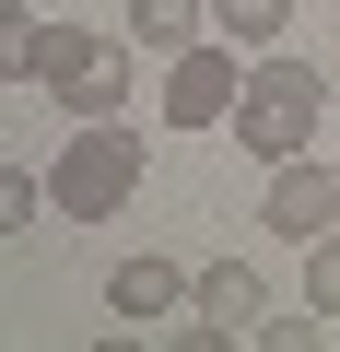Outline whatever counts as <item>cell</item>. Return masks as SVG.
Instances as JSON below:
<instances>
[{
    "mask_svg": "<svg viewBox=\"0 0 340 352\" xmlns=\"http://www.w3.org/2000/svg\"><path fill=\"white\" fill-rule=\"evenodd\" d=\"M317 129H328V71L293 59V47H258L247 59V106H235V153L293 164V153H317Z\"/></svg>",
    "mask_w": 340,
    "mask_h": 352,
    "instance_id": "1",
    "label": "cell"
},
{
    "mask_svg": "<svg viewBox=\"0 0 340 352\" xmlns=\"http://www.w3.org/2000/svg\"><path fill=\"white\" fill-rule=\"evenodd\" d=\"M305 305H328V317H340V235H317V247H305Z\"/></svg>",
    "mask_w": 340,
    "mask_h": 352,
    "instance_id": "13",
    "label": "cell"
},
{
    "mask_svg": "<svg viewBox=\"0 0 340 352\" xmlns=\"http://www.w3.org/2000/svg\"><path fill=\"white\" fill-rule=\"evenodd\" d=\"M129 36L177 59V47H200V36H212V0H129Z\"/></svg>",
    "mask_w": 340,
    "mask_h": 352,
    "instance_id": "8",
    "label": "cell"
},
{
    "mask_svg": "<svg viewBox=\"0 0 340 352\" xmlns=\"http://www.w3.org/2000/svg\"><path fill=\"white\" fill-rule=\"evenodd\" d=\"M258 223H270L282 247H317V235H340V153H293V164H270Z\"/></svg>",
    "mask_w": 340,
    "mask_h": 352,
    "instance_id": "5",
    "label": "cell"
},
{
    "mask_svg": "<svg viewBox=\"0 0 340 352\" xmlns=\"http://www.w3.org/2000/svg\"><path fill=\"white\" fill-rule=\"evenodd\" d=\"M247 106V71H235V36H200L164 59V129H223Z\"/></svg>",
    "mask_w": 340,
    "mask_h": 352,
    "instance_id": "4",
    "label": "cell"
},
{
    "mask_svg": "<svg viewBox=\"0 0 340 352\" xmlns=\"http://www.w3.org/2000/svg\"><path fill=\"white\" fill-rule=\"evenodd\" d=\"M328 329H340V317H328V305H305V317H258V340H270V352H317V340H328Z\"/></svg>",
    "mask_w": 340,
    "mask_h": 352,
    "instance_id": "12",
    "label": "cell"
},
{
    "mask_svg": "<svg viewBox=\"0 0 340 352\" xmlns=\"http://www.w3.org/2000/svg\"><path fill=\"white\" fill-rule=\"evenodd\" d=\"M188 305H200V317H212V329H223V340H258V317H270V282H258V270H247V258H212V270H200V294H188Z\"/></svg>",
    "mask_w": 340,
    "mask_h": 352,
    "instance_id": "7",
    "label": "cell"
},
{
    "mask_svg": "<svg viewBox=\"0 0 340 352\" xmlns=\"http://www.w3.org/2000/svg\"><path fill=\"white\" fill-rule=\"evenodd\" d=\"M188 294H200V270H177V258H152V247L106 270V317H129V329H141V317H177Z\"/></svg>",
    "mask_w": 340,
    "mask_h": 352,
    "instance_id": "6",
    "label": "cell"
},
{
    "mask_svg": "<svg viewBox=\"0 0 340 352\" xmlns=\"http://www.w3.org/2000/svg\"><path fill=\"white\" fill-rule=\"evenodd\" d=\"M36 212H59V200L36 188L24 164H0V235H36Z\"/></svg>",
    "mask_w": 340,
    "mask_h": 352,
    "instance_id": "11",
    "label": "cell"
},
{
    "mask_svg": "<svg viewBox=\"0 0 340 352\" xmlns=\"http://www.w3.org/2000/svg\"><path fill=\"white\" fill-rule=\"evenodd\" d=\"M47 47H59V24H36V12H0V82H47Z\"/></svg>",
    "mask_w": 340,
    "mask_h": 352,
    "instance_id": "9",
    "label": "cell"
},
{
    "mask_svg": "<svg viewBox=\"0 0 340 352\" xmlns=\"http://www.w3.org/2000/svg\"><path fill=\"white\" fill-rule=\"evenodd\" d=\"M293 24V0H212V36H235V47H270Z\"/></svg>",
    "mask_w": 340,
    "mask_h": 352,
    "instance_id": "10",
    "label": "cell"
},
{
    "mask_svg": "<svg viewBox=\"0 0 340 352\" xmlns=\"http://www.w3.org/2000/svg\"><path fill=\"white\" fill-rule=\"evenodd\" d=\"M47 200H59V223H117V212L141 200V129L82 118V129L47 153Z\"/></svg>",
    "mask_w": 340,
    "mask_h": 352,
    "instance_id": "2",
    "label": "cell"
},
{
    "mask_svg": "<svg viewBox=\"0 0 340 352\" xmlns=\"http://www.w3.org/2000/svg\"><path fill=\"white\" fill-rule=\"evenodd\" d=\"M47 94H59L71 118H117V106H129V36L59 24V47H47Z\"/></svg>",
    "mask_w": 340,
    "mask_h": 352,
    "instance_id": "3",
    "label": "cell"
}]
</instances>
